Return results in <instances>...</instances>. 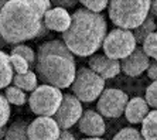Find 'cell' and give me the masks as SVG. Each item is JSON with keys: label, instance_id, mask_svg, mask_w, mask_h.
Here are the masks:
<instances>
[{"label": "cell", "instance_id": "obj_1", "mask_svg": "<svg viewBox=\"0 0 157 140\" xmlns=\"http://www.w3.org/2000/svg\"><path fill=\"white\" fill-rule=\"evenodd\" d=\"M51 9L48 0H9L2 2L0 34L2 40L18 45L23 41L47 36L44 16Z\"/></svg>", "mask_w": 157, "mask_h": 140}, {"label": "cell", "instance_id": "obj_16", "mask_svg": "<svg viewBox=\"0 0 157 140\" xmlns=\"http://www.w3.org/2000/svg\"><path fill=\"white\" fill-rule=\"evenodd\" d=\"M14 70L10 61V54L4 51L0 52V86L3 89L10 86V82L14 79Z\"/></svg>", "mask_w": 157, "mask_h": 140}, {"label": "cell", "instance_id": "obj_8", "mask_svg": "<svg viewBox=\"0 0 157 140\" xmlns=\"http://www.w3.org/2000/svg\"><path fill=\"white\" fill-rule=\"evenodd\" d=\"M129 96L126 92L116 88H106L99 96L96 109L105 118H119L124 113L129 103Z\"/></svg>", "mask_w": 157, "mask_h": 140}, {"label": "cell", "instance_id": "obj_4", "mask_svg": "<svg viewBox=\"0 0 157 140\" xmlns=\"http://www.w3.org/2000/svg\"><path fill=\"white\" fill-rule=\"evenodd\" d=\"M151 7L149 0H112L109 19L117 28L136 30L147 20Z\"/></svg>", "mask_w": 157, "mask_h": 140}, {"label": "cell", "instance_id": "obj_30", "mask_svg": "<svg viewBox=\"0 0 157 140\" xmlns=\"http://www.w3.org/2000/svg\"><path fill=\"white\" fill-rule=\"evenodd\" d=\"M52 4H55V7H62V9H65V7H72V6H75L77 4V2L75 0H70V2H54Z\"/></svg>", "mask_w": 157, "mask_h": 140}, {"label": "cell", "instance_id": "obj_11", "mask_svg": "<svg viewBox=\"0 0 157 140\" xmlns=\"http://www.w3.org/2000/svg\"><path fill=\"white\" fill-rule=\"evenodd\" d=\"M88 66L91 68L94 72L103 78V79H112L121 72L122 66L121 61L112 59L106 57L105 54H95V55L89 57Z\"/></svg>", "mask_w": 157, "mask_h": 140}, {"label": "cell", "instance_id": "obj_21", "mask_svg": "<svg viewBox=\"0 0 157 140\" xmlns=\"http://www.w3.org/2000/svg\"><path fill=\"white\" fill-rule=\"evenodd\" d=\"M11 55H18L24 58L27 62L30 64V68H36V62H37V54L34 52V50L31 47L26 44H18V45H14L11 48Z\"/></svg>", "mask_w": 157, "mask_h": 140}, {"label": "cell", "instance_id": "obj_32", "mask_svg": "<svg viewBox=\"0 0 157 140\" xmlns=\"http://www.w3.org/2000/svg\"><path fill=\"white\" fill-rule=\"evenodd\" d=\"M150 11H151V14L157 17V0L151 2V7H150Z\"/></svg>", "mask_w": 157, "mask_h": 140}, {"label": "cell", "instance_id": "obj_12", "mask_svg": "<svg viewBox=\"0 0 157 140\" xmlns=\"http://www.w3.org/2000/svg\"><path fill=\"white\" fill-rule=\"evenodd\" d=\"M150 64H151L150 58L144 52L143 47H137L128 58L122 59L121 66H122V71L126 75H129V77H139L144 71L149 70Z\"/></svg>", "mask_w": 157, "mask_h": 140}, {"label": "cell", "instance_id": "obj_13", "mask_svg": "<svg viewBox=\"0 0 157 140\" xmlns=\"http://www.w3.org/2000/svg\"><path fill=\"white\" fill-rule=\"evenodd\" d=\"M79 132L86 134V137H102L105 134V120L103 116L96 111H88L84 112L81 120L78 122Z\"/></svg>", "mask_w": 157, "mask_h": 140}, {"label": "cell", "instance_id": "obj_26", "mask_svg": "<svg viewBox=\"0 0 157 140\" xmlns=\"http://www.w3.org/2000/svg\"><path fill=\"white\" fill-rule=\"evenodd\" d=\"M81 3H82L84 9L92 11V13H98V14H101V11L105 10L109 4L106 0H82Z\"/></svg>", "mask_w": 157, "mask_h": 140}, {"label": "cell", "instance_id": "obj_15", "mask_svg": "<svg viewBox=\"0 0 157 140\" xmlns=\"http://www.w3.org/2000/svg\"><path fill=\"white\" fill-rule=\"evenodd\" d=\"M150 112L151 111H150L147 100L140 96H135L129 100L126 111H124V116L132 125H137V123H143V120L147 118Z\"/></svg>", "mask_w": 157, "mask_h": 140}, {"label": "cell", "instance_id": "obj_18", "mask_svg": "<svg viewBox=\"0 0 157 140\" xmlns=\"http://www.w3.org/2000/svg\"><path fill=\"white\" fill-rule=\"evenodd\" d=\"M37 74L33 71H29L27 74H16L14 79H13V84L14 86L23 89L24 92H31L33 93L37 88H38V84H37Z\"/></svg>", "mask_w": 157, "mask_h": 140}, {"label": "cell", "instance_id": "obj_17", "mask_svg": "<svg viewBox=\"0 0 157 140\" xmlns=\"http://www.w3.org/2000/svg\"><path fill=\"white\" fill-rule=\"evenodd\" d=\"M29 125L26 120L17 119L7 127L4 140H31L29 136Z\"/></svg>", "mask_w": 157, "mask_h": 140}, {"label": "cell", "instance_id": "obj_23", "mask_svg": "<svg viewBox=\"0 0 157 140\" xmlns=\"http://www.w3.org/2000/svg\"><path fill=\"white\" fill-rule=\"evenodd\" d=\"M113 140H144V137L135 127H123L115 134Z\"/></svg>", "mask_w": 157, "mask_h": 140}, {"label": "cell", "instance_id": "obj_29", "mask_svg": "<svg viewBox=\"0 0 157 140\" xmlns=\"http://www.w3.org/2000/svg\"><path fill=\"white\" fill-rule=\"evenodd\" d=\"M147 75L151 81H157V61H153V62L150 64L149 70H147Z\"/></svg>", "mask_w": 157, "mask_h": 140}, {"label": "cell", "instance_id": "obj_24", "mask_svg": "<svg viewBox=\"0 0 157 140\" xmlns=\"http://www.w3.org/2000/svg\"><path fill=\"white\" fill-rule=\"evenodd\" d=\"M143 50L149 55V58L157 61V31L146 38V41L143 43Z\"/></svg>", "mask_w": 157, "mask_h": 140}, {"label": "cell", "instance_id": "obj_9", "mask_svg": "<svg viewBox=\"0 0 157 140\" xmlns=\"http://www.w3.org/2000/svg\"><path fill=\"white\" fill-rule=\"evenodd\" d=\"M82 115H84V109L81 100L74 93H65L54 119L61 127V130H68L81 120Z\"/></svg>", "mask_w": 157, "mask_h": 140}, {"label": "cell", "instance_id": "obj_33", "mask_svg": "<svg viewBox=\"0 0 157 140\" xmlns=\"http://www.w3.org/2000/svg\"><path fill=\"white\" fill-rule=\"evenodd\" d=\"M81 140H103L101 137H85V139H81Z\"/></svg>", "mask_w": 157, "mask_h": 140}, {"label": "cell", "instance_id": "obj_31", "mask_svg": "<svg viewBox=\"0 0 157 140\" xmlns=\"http://www.w3.org/2000/svg\"><path fill=\"white\" fill-rule=\"evenodd\" d=\"M58 140H75V136L70 130H61V134H59Z\"/></svg>", "mask_w": 157, "mask_h": 140}, {"label": "cell", "instance_id": "obj_25", "mask_svg": "<svg viewBox=\"0 0 157 140\" xmlns=\"http://www.w3.org/2000/svg\"><path fill=\"white\" fill-rule=\"evenodd\" d=\"M10 61H11V65H13V70H14L16 74H27L30 70V64L27 62L24 58L18 55H11L10 54Z\"/></svg>", "mask_w": 157, "mask_h": 140}, {"label": "cell", "instance_id": "obj_6", "mask_svg": "<svg viewBox=\"0 0 157 140\" xmlns=\"http://www.w3.org/2000/svg\"><path fill=\"white\" fill-rule=\"evenodd\" d=\"M62 99H64V95L61 89L43 84L30 95V109L38 116L52 118L58 112Z\"/></svg>", "mask_w": 157, "mask_h": 140}, {"label": "cell", "instance_id": "obj_28", "mask_svg": "<svg viewBox=\"0 0 157 140\" xmlns=\"http://www.w3.org/2000/svg\"><path fill=\"white\" fill-rule=\"evenodd\" d=\"M9 100L4 95L0 96V113H2V118H0V125H2V127H4L6 126V123H7L9 118H10V105H9Z\"/></svg>", "mask_w": 157, "mask_h": 140}, {"label": "cell", "instance_id": "obj_27", "mask_svg": "<svg viewBox=\"0 0 157 140\" xmlns=\"http://www.w3.org/2000/svg\"><path fill=\"white\" fill-rule=\"evenodd\" d=\"M144 99L147 100L150 108H153L154 111H157V81L151 82V84L147 86Z\"/></svg>", "mask_w": 157, "mask_h": 140}, {"label": "cell", "instance_id": "obj_19", "mask_svg": "<svg viewBox=\"0 0 157 140\" xmlns=\"http://www.w3.org/2000/svg\"><path fill=\"white\" fill-rule=\"evenodd\" d=\"M142 134L144 140H157V111H151L143 120Z\"/></svg>", "mask_w": 157, "mask_h": 140}, {"label": "cell", "instance_id": "obj_14", "mask_svg": "<svg viewBox=\"0 0 157 140\" xmlns=\"http://www.w3.org/2000/svg\"><path fill=\"white\" fill-rule=\"evenodd\" d=\"M71 23L72 16L67 11V9L62 7L50 9L44 16V24L50 31H58L64 34L71 27Z\"/></svg>", "mask_w": 157, "mask_h": 140}, {"label": "cell", "instance_id": "obj_22", "mask_svg": "<svg viewBox=\"0 0 157 140\" xmlns=\"http://www.w3.org/2000/svg\"><path fill=\"white\" fill-rule=\"evenodd\" d=\"M4 96L7 98V100L16 106H21L24 103L27 102V96H26V92L23 89L17 88V86H9L6 88V92H4Z\"/></svg>", "mask_w": 157, "mask_h": 140}, {"label": "cell", "instance_id": "obj_10", "mask_svg": "<svg viewBox=\"0 0 157 140\" xmlns=\"http://www.w3.org/2000/svg\"><path fill=\"white\" fill-rule=\"evenodd\" d=\"M61 127L54 118L38 116L29 125V136L31 140H58Z\"/></svg>", "mask_w": 157, "mask_h": 140}, {"label": "cell", "instance_id": "obj_7", "mask_svg": "<svg viewBox=\"0 0 157 140\" xmlns=\"http://www.w3.org/2000/svg\"><path fill=\"white\" fill-rule=\"evenodd\" d=\"M103 54L112 59H124L137 48V41L132 30H110L103 41Z\"/></svg>", "mask_w": 157, "mask_h": 140}, {"label": "cell", "instance_id": "obj_2", "mask_svg": "<svg viewBox=\"0 0 157 140\" xmlns=\"http://www.w3.org/2000/svg\"><path fill=\"white\" fill-rule=\"evenodd\" d=\"M77 64L71 50L62 40H51L38 47L36 74L45 85L68 88L77 77Z\"/></svg>", "mask_w": 157, "mask_h": 140}, {"label": "cell", "instance_id": "obj_20", "mask_svg": "<svg viewBox=\"0 0 157 140\" xmlns=\"http://www.w3.org/2000/svg\"><path fill=\"white\" fill-rule=\"evenodd\" d=\"M156 31H157V24L154 23V17L153 16H149L147 20L143 23L142 26L137 27L136 30H133V34H135L136 41L143 44L146 41V38L149 36H151L153 33H156Z\"/></svg>", "mask_w": 157, "mask_h": 140}, {"label": "cell", "instance_id": "obj_5", "mask_svg": "<svg viewBox=\"0 0 157 140\" xmlns=\"http://www.w3.org/2000/svg\"><path fill=\"white\" fill-rule=\"evenodd\" d=\"M71 89L81 102H94L95 99H99V96L106 89L105 79L94 72L89 66H81L77 71V77L71 85Z\"/></svg>", "mask_w": 157, "mask_h": 140}, {"label": "cell", "instance_id": "obj_3", "mask_svg": "<svg viewBox=\"0 0 157 140\" xmlns=\"http://www.w3.org/2000/svg\"><path fill=\"white\" fill-rule=\"evenodd\" d=\"M71 27L62 34V41L74 55L92 57L103 47L108 36V24L102 14L86 9H77L72 14Z\"/></svg>", "mask_w": 157, "mask_h": 140}]
</instances>
